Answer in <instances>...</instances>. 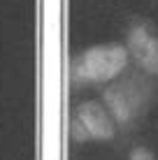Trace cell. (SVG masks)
<instances>
[{"label":"cell","mask_w":158,"mask_h":160,"mask_svg":"<svg viewBox=\"0 0 158 160\" xmlns=\"http://www.w3.org/2000/svg\"><path fill=\"white\" fill-rule=\"evenodd\" d=\"M151 98H154V81L142 70L119 74L102 93L107 112L112 114L114 123L121 125H128L142 116Z\"/></svg>","instance_id":"cell-1"},{"label":"cell","mask_w":158,"mask_h":160,"mask_svg":"<svg viewBox=\"0 0 158 160\" xmlns=\"http://www.w3.org/2000/svg\"><path fill=\"white\" fill-rule=\"evenodd\" d=\"M130 160H156V158L151 156L149 148H144V146H135L133 151H130Z\"/></svg>","instance_id":"cell-5"},{"label":"cell","mask_w":158,"mask_h":160,"mask_svg":"<svg viewBox=\"0 0 158 160\" xmlns=\"http://www.w3.org/2000/svg\"><path fill=\"white\" fill-rule=\"evenodd\" d=\"M128 49L121 44H102L81 51L70 65V79L74 84H105L123 74L128 65Z\"/></svg>","instance_id":"cell-2"},{"label":"cell","mask_w":158,"mask_h":160,"mask_svg":"<svg viewBox=\"0 0 158 160\" xmlns=\"http://www.w3.org/2000/svg\"><path fill=\"white\" fill-rule=\"evenodd\" d=\"M128 56L135 60L140 70L149 77L158 74V30L154 26H133L128 32Z\"/></svg>","instance_id":"cell-4"},{"label":"cell","mask_w":158,"mask_h":160,"mask_svg":"<svg viewBox=\"0 0 158 160\" xmlns=\"http://www.w3.org/2000/svg\"><path fill=\"white\" fill-rule=\"evenodd\" d=\"M70 135L72 139H112L114 137V118L100 102H81L70 121Z\"/></svg>","instance_id":"cell-3"}]
</instances>
